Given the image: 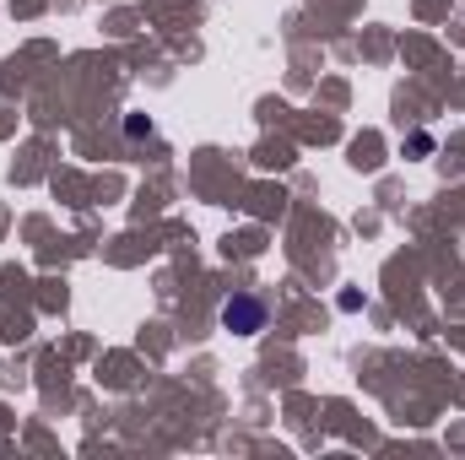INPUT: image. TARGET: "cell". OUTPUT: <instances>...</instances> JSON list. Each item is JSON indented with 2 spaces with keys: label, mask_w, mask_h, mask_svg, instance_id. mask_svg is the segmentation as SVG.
Listing matches in <instances>:
<instances>
[{
  "label": "cell",
  "mask_w": 465,
  "mask_h": 460,
  "mask_svg": "<svg viewBox=\"0 0 465 460\" xmlns=\"http://www.w3.org/2000/svg\"><path fill=\"white\" fill-rule=\"evenodd\" d=\"M265 320H271V309L254 293H232L228 304H223V331H232V336H260Z\"/></svg>",
  "instance_id": "obj_1"
}]
</instances>
